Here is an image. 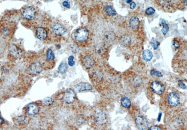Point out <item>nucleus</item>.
Masks as SVG:
<instances>
[{
	"label": "nucleus",
	"mask_w": 187,
	"mask_h": 130,
	"mask_svg": "<svg viewBox=\"0 0 187 130\" xmlns=\"http://www.w3.org/2000/svg\"><path fill=\"white\" fill-rule=\"evenodd\" d=\"M160 128L158 126H153L149 128V130H160Z\"/></svg>",
	"instance_id": "33"
},
{
	"label": "nucleus",
	"mask_w": 187,
	"mask_h": 130,
	"mask_svg": "<svg viewBox=\"0 0 187 130\" xmlns=\"http://www.w3.org/2000/svg\"><path fill=\"white\" fill-rule=\"evenodd\" d=\"M130 8L131 9H134L136 7V3L134 2H132V3H130Z\"/></svg>",
	"instance_id": "34"
},
{
	"label": "nucleus",
	"mask_w": 187,
	"mask_h": 130,
	"mask_svg": "<svg viewBox=\"0 0 187 130\" xmlns=\"http://www.w3.org/2000/svg\"><path fill=\"white\" fill-rule=\"evenodd\" d=\"M130 27L133 29H136L139 27V18L136 17H131L129 22Z\"/></svg>",
	"instance_id": "16"
},
{
	"label": "nucleus",
	"mask_w": 187,
	"mask_h": 130,
	"mask_svg": "<svg viewBox=\"0 0 187 130\" xmlns=\"http://www.w3.org/2000/svg\"><path fill=\"white\" fill-rule=\"evenodd\" d=\"M54 99L51 97H47L44 99L42 101V103L45 106H50L52 105L54 103Z\"/></svg>",
	"instance_id": "22"
},
{
	"label": "nucleus",
	"mask_w": 187,
	"mask_h": 130,
	"mask_svg": "<svg viewBox=\"0 0 187 130\" xmlns=\"http://www.w3.org/2000/svg\"><path fill=\"white\" fill-rule=\"evenodd\" d=\"M161 23H162V25L163 26V28L162 30V32L163 34L165 35L168 32V30H169V27L164 20H162Z\"/></svg>",
	"instance_id": "24"
},
{
	"label": "nucleus",
	"mask_w": 187,
	"mask_h": 130,
	"mask_svg": "<svg viewBox=\"0 0 187 130\" xmlns=\"http://www.w3.org/2000/svg\"><path fill=\"white\" fill-rule=\"evenodd\" d=\"M151 88L153 92L159 95L163 94L165 90L163 84L158 81H154L152 82L151 84Z\"/></svg>",
	"instance_id": "3"
},
{
	"label": "nucleus",
	"mask_w": 187,
	"mask_h": 130,
	"mask_svg": "<svg viewBox=\"0 0 187 130\" xmlns=\"http://www.w3.org/2000/svg\"><path fill=\"white\" fill-rule=\"evenodd\" d=\"M151 74L152 75L155 76H157V77H162V74L160 72H158V71H157L156 70H151Z\"/></svg>",
	"instance_id": "29"
},
{
	"label": "nucleus",
	"mask_w": 187,
	"mask_h": 130,
	"mask_svg": "<svg viewBox=\"0 0 187 130\" xmlns=\"http://www.w3.org/2000/svg\"><path fill=\"white\" fill-rule=\"evenodd\" d=\"M4 122H4V119L1 117V116H0V125L4 124Z\"/></svg>",
	"instance_id": "35"
},
{
	"label": "nucleus",
	"mask_w": 187,
	"mask_h": 130,
	"mask_svg": "<svg viewBox=\"0 0 187 130\" xmlns=\"http://www.w3.org/2000/svg\"><path fill=\"white\" fill-rule=\"evenodd\" d=\"M155 10L153 8H148L145 10V14L148 15H151L155 13Z\"/></svg>",
	"instance_id": "27"
},
{
	"label": "nucleus",
	"mask_w": 187,
	"mask_h": 130,
	"mask_svg": "<svg viewBox=\"0 0 187 130\" xmlns=\"http://www.w3.org/2000/svg\"><path fill=\"white\" fill-rule=\"evenodd\" d=\"M105 12L109 16H115L117 14L116 10L110 5H107L105 8Z\"/></svg>",
	"instance_id": "17"
},
{
	"label": "nucleus",
	"mask_w": 187,
	"mask_h": 130,
	"mask_svg": "<svg viewBox=\"0 0 187 130\" xmlns=\"http://www.w3.org/2000/svg\"><path fill=\"white\" fill-rule=\"evenodd\" d=\"M136 124L139 130H145L148 127V121L144 116L139 115L136 119Z\"/></svg>",
	"instance_id": "6"
},
{
	"label": "nucleus",
	"mask_w": 187,
	"mask_h": 130,
	"mask_svg": "<svg viewBox=\"0 0 187 130\" xmlns=\"http://www.w3.org/2000/svg\"><path fill=\"white\" fill-rule=\"evenodd\" d=\"M173 45L174 47L175 48V50H177V49L179 48V43L178 41H176V40H175V41H173Z\"/></svg>",
	"instance_id": "31"
},
{
	"label": "nucleus",
	"mask_w": 187,
	"mask_h": 130,
	"mask_svg": "<svg viewBox=\"0 0 187 130\" xmlns=\"http://www.w3.org/2000/svg\"><path fill=\"white\" fill-rule=\"evenodd\" d=\"M75 98V92L73 90H68L65 92L64 96V99L66 103L68 104L72 103L74 101Z\"/></svg>",
	"instance_id": "7"
},
{
	"label": "nucleus",
	"mask_w": 187,
	"mask_h": 130,
	"mask_svg": "<svg viewBox=\"0 0 187 130\" xmlns=\"http://www.w3.org/2000/svg\"><path fill=\"white\" fill-rule=\"evenodd\" d=\"M92 89L90 84L86 83H80L74 86V91L76 92L89 91Z\"/></svg>",
	"instance_id": "10"
},
{
	"label": "nucleus",
	"mask_w": 187,
	"mask_h": 130,
	"mask_svg": "<svg viewBox=\"0 0 187 130\" xmlns=\"http://www.w3.org/2000/svg\"><path fill=\"white\" fill-rule=\"evenodd\" d=\"M155 1L160 9L164 11H173L175 8L172 0H155Z\"/></svg>",
	"instance_id": "2"
},
{
	"label": "nucleus",
	"mask_w": 187,
	"mask_h": 130,
	"mask_svg": "<svg viewBox=\"0 0 187 130\" xmlns=\"http://www.w3.org/2000/svg\"><path fill=\"white\" fill-rule=\"evenodd\" d=\"M180 98L179 95L176 92L170 93L168 97V102L172 106H176L180 103Z\"/></svg>",
	"instance_id": "5"
},
{
	"label": "nucleus",
	"mask_w": 187,
	"mask_h": 130,
	"mask_svg": "<svg viewBox=\"0 0 187 130\" xmlns=\"http://www.w3.org/2000/svg\"><path fill=\"white\" fill-rule=\"evenodd\" d=\"M43 70V67L38 62L33 63L28 69V73L32 75H37Z\"/></svg>",
	"instance_id": "4"
},
{
	"label": "nucleus",
	"mask_w": 187,
	"mask_h": 130,
	"mask_svg": "<svg viewBox=\"0 0 187 130\" xmlns=\"http://www.w3.org/2000/svg\"><path fill=\"white\" fill-rule=\"evenodd\" d=\"M121 105L126 108H130L131 106V101L127 97H123L121 100Z\"/></svg>",
	"instance_id": "19"
},
{
	"label": "nucleus",
	"mask_w": 187,
	"mask_h": 130,
	"mask_svg": "<svg viewBox=\"0 0 187 130\" xmlns=\"http://www.w3.org/2000/svg\"><path fill=\"white\" fill-rule=\"evenodd\" d=\"M74 36L75 39L78 42H85L88 39L89 32L87 29L82 27L78 29L76 31Z\"/></svg>",
	"instance_id": "1"
},
{
	"label": "nucleus",
	"mask_w": 187,
	"mask_h": 130,
	"mask_svg": "<svg viewBox=\"0 0 187 130\" xmlns=\"http://www.w3.org/2000/svg\"><path fill=\"white\" fill-rule=\"evenodd\" d=\"M161 115H162V113H160L159 115V118H158V119H159V121L160 120V118H161Z\"/></svg>",
	"instance_id": "37"
},
{
	"label": "nucleus",
	"mask_w": 187,
	"mask_h": 130,
	"mask_svg": "<svg viewBox=\"0 0 187 130\" xmlns=\"http://www.w3.org/2000/svg\"><path fill=\"white\" fill-rule=\"evenodd\" d=\"M82 63L84 67H85L86 69H90L94 64V59L90 55H86L83 58Z\"/></svg>",
	"instance_id": "11"
},
{
	"label": "nucleus",
	"mask_w": 187,
	"mask_h": 130,
	"mask_svg": "<svg viewBox=\"0 0 187 130\" xmlns=\"http://www.w3.org/2000/svg\"><path fill=\"white\" fill-rule=\"evenodd\" d=\"M37 37L39 39L44 40L47 37V34L46 29L42 27H38L36 31Z\"/></svg>",
	"instance_id": "15"
},
{
	"label": "nucleus",
	"mask_w": 187,
	"mask_h": 130,
	"mask_svg": "<svg viewBox=\"0 0 187 130\" xmlns=\"http://www.w3.org/2000/svg\"><path fill=\"white\" fill-rule=\"evenodd\" d=\"M143 56L146 61H149L153 58V54L151 51L149 50H145L143 53Z\"/></svg>",
	"instance_id": "18"
},
{
	"label": "nucleus",
	"mask_w": 187,
	"mask_h": 130,
	"mask_svg": "<svg viewBox=\"0 0 187 130\" xmlns=\"http://www.w3.org/2000/svg\"><path fill=\"white\" fill-rule=\"evenodd\" d=\"M74 57L73 56H69L68 59L69 65H70V66H73L75 64V62L74 61Z\"/></svg>",
	"instance_id": "28"
},
{
	"label": "nucleus",
	"mask_w": 187,
	"mask_h": 130,
	"mask_svg": "<svg viewBox=\"0 0 187 130\" xmlns=\"http://www.w3.org/2000/svg\"><path fill=\"white\" fill-rule=\"evenodd\" d=\"M63 5L65 7H66V8H68V9L70 8V4H69V3L68 2V1H63Z\"/></svg>",
	"instance_id": "32"
},
{
	"label": "nucleus",
	"mask_w": 187,
	"mask_h": 130,
	"mask_svg": "<svg viewBox=\"0 0 187 130\" xmlns=\"http://www.w3.org/2000/svg\"><path fill=\"white\" fill-rule=\"evenodd\" d=\"M36 11L32 7H28L23 10V17L25 19L32 20L34 17Z\"/></svg>",
	"instance_id": "9"
},
{
	"label": "nucleus",
	"mask_w": 187,
	"mask_h": 130,
	"mask_svg": "<svg viewBox=\"0 0 187 130\" xmlns=\"http://www.w3.org/2000/svg\"><path fill=\"white\" fill-rule=\"evenodd\" d=\"M151 45L153 46L154 50H156L158 48V46L159 45V42H158V41H157L156 39L155 38H153L151 39Z\"/></svg>",
	"instance_id": "25"
},
{
	"label": "nucleus",
	"mask_w": 187,
	"mask_h": 130,
	"mask_svg": "<svg viewBox=\"0 0 187 130\" xmlns=\"http://www.w3.org/2000/svg\"><path fill=\"white\" fill-rule=\"evenodd\" d=\"M67 69H68L67 64L65 62H62L61 64H60L59 68H58L59 72L61 74H64L66 72Z\"/></svg>",
	"instance_id": "20"
},
{
	"label": "nucleus",
	"mask_w": 187,
	"mask_h": 130,
	"mask_svg": "<svg viewBox=\"0 0 187 130\" xmlns=\"http://www.w3.org/2000/svg\"><path fill=\"white\" fill-rule=\"evenodd\" d=\"M126 2L128 3H131L132 2V0H126Z\"/></svg>",
	"instance_id": "36"
},
{
	"label": "nucleus",
	"mask_w": 187,
	"mask_h": 130,
	"mask_svg": "<svg viewBox=\"0 0 187 130\" xmlns=\"http://www.w3.org/2000/svg\"><path fill=\"white\" fill-rule=\"evenodd\" d=\"M95 119L96 122L100 125H102L105 124L107 121V116L105 113L102 111H99L96 113L95 116Z\"/></svg>",
	"instance_id": "8"
},
{
	"label": "nucleus",
	"mask_w": 187,
	"mask_h": 130,
	"mask_svg": "<svg viewBox=\"0 0 187 130\" xmlns=\"http://www.w3.org/2000/svg\"><path fill=\"white\" fill-rule=\"evenodd\" d=\"M178 84H179V86L180 87L182 88V89L185 90H186V89H187L186 85L182 81L179 80V81H178Z\"/></svg>",
	"instance_id": "30"
},
{
	"label": "nucleus",
	"mask_w": 187,
	"mask_h": 130,
	"mask_svg": "<svg viewBox=\"0 0 187 130\" xmlns=\"http://www.w3.org/2000/svg\"><path fill=\"white\" fill-rule=\"evenodd\" d=\"M54 33L58 36H62L66 33V29L63 25L60 23H56L53 27Z\"/></svg>",
	"instance_id": "12"
},
{
	"label": "nucleus",
	"mask_w": 187,
	"mask_h": 130,
	"mask_svg": "<svg viewBox=\"0 0 187 130\" xmlns=\"http://www.w3.org/2000/svg\"><path fill=\"white\" fill-rule=\"evenodd\" d=\"M39 110V106L35 103H30L27 106L26 109L27 114L29 116L36 115L38 113Z\"/></svg>",
	"instance_id": "13"
},
{
	"label": "nucleus",
	"mask_w": 187,
	"mask_h": 130,
	"mask_svg": "<svg viewBox=\"0 0 187 130\" xmlns=\"http://www.w3.org/2000/svg\"><path fill=\"white\" fill-rule=\"evenodd\" d=\"M9 50L12 56L15 59L20 58L22 57L23 55L22 50L15 45L11 46Z\"/></svg>",
	"instance_id": "14"
},
{
	"label": "nucleus",
	"mask_w": 187,
	"mask_h": 130,
	"mask_svg": "<svg viewBox=\"0 0 187 130\" xmlns=\"http://www.w3.org/2000/svg\"><path fill=\"white\" fill-rule=\"evenodd\" d=\"M105 38L107 42H112L115 38V35L112 32H107L105 34Z\"/></svg>",
	"instance_id": "21"
},
{
	"label": "nucleus",
	"mask_w": 187,
	"mask_h": 130,
	"mask_svg": "<svg viewBox=\"0 0 187 130\" xmlns=\"http://www.w3.org/2000/svg\"><path fill=\"white\" fill-rule=\"evenodd\" d=\"M187 0H180L179 3L178 4V7L180 8H186L187 6Z\"/></svg>",
	"instance_id": "26"
},
{
	"label": "nucleus",
	"mask_w": 187,
	"mask_h": 130,
	"mask_svg": "<svg viewBox=\"0 0 187 130\" xmlns=\"http://www.w3.org/2000/svg\"><path fill=\"white\" fill-rule=\"evenodd\" d=\"M54 58H55V56L54 54V52H53L52 49L49 48L47 50V53H46L47 60L49 61H51L54 60Z\"/></svg>",
	"instance_id": "23"
}]
</instances>
